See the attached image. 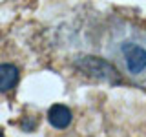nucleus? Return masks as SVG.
Returning <instances> with one entry per match:
<instances>
[{"label": "nucleus", "instance_id": "obj_1", "mask_svg": "<svg viewBox=\"0 0 146 137\" xmlns=\"http://www.w3.org/2000/svg\"><path fill=\"white\" fill-rule=\"evenodd\" d=\"M104 53L133 82L146 88V29L117 22L104 37Z\"/></svg>", "mask_w": 146, "mask_h": 137}, {"label": "nucleus", "instance_id": "obj_4", "mask_svg": "<svg viewBox=\"0 0 146 137\" xmlns=\"http://www.w3.org/2000/svg\"><path fill=\"white\" fill-rule=\"evenodd\" d=\"M18 82V70L13 64H0V91H9Z\"/></svg>", "mask_w": 146, "mask_h": 137}, {"label": "nucleus", "instance_id": "obj_3", "mask_svg": "<svg viewBox=\"0 0 146 137\" xmlns=\"http://www.w3.org/2000/svg\"><path fill=\"white\" fill-rule=\"evenodd\" d=\"M48 121L51 122L53 128L64 130L71 122V110L68 106H64V104H53L48 112Z\"/></svg>", "mask_w": 146, "mask_h": 137}, {"label": "nucleus", "instance_id": "obj_2", "mask_svg": "<svg viewBox=\"0 0 146 137\" xmlns=\"http://www.w3.org/2000/svg\"><path fill=\"white\" fill-rule=\"evenodd\" d=\"M75 66L82 70L86 75L90 77H95L97 80H102V82H110V84H115L119 82V79L115 68L111 66L110 62L102 61V59H97V57H80L75 61Z\"/></svg>", "mask_w": 146, "mask_h": 137}, {"label": "nucleus", "instance_id": "obj_5", "mask_svg": "<svg viewBox=\"0 0 146 137\" xmlns=\"http://www.w3.org/2000/svg\"><path fill=\"white\" fill-rule=\"evenodd\" d=\"M0 137H4V132L2 130H0Z\"/></svg>", "mask_w": 146, "mask_h": 137}]
</instances>
